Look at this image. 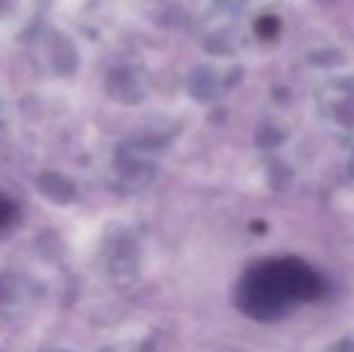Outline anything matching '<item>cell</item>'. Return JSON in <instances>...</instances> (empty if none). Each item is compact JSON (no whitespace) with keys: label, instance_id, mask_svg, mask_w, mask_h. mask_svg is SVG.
<instances>
[{"label":"cell","instance_id":"obj_2","mask_svg":"<svg viewBox=\"0 0 354 352\" xmlns=\"http://www.w3.org/2000/svg\"><path fill=\"white\" fill-rule=\"evenodd\" d=\"M256 29H258V34H261V37L272 39L277 32H280V22H277L275 17H263V19H258Z\"/></svg>","mask_w":354,"mask_h":352},{"label":"cell","instance_id":"obj_3","mask_svg":"<svg viewBox=\"0 0 354 352\" xmlns=\"http://www.w3.org/2000/svg\"><path fill=\"white\" fill-rule=\"evenodd\" d=\"M12 217H15V205L10 201H5V198H0V230H3Z\"/></svg>","mask_w":354,"mask_h":352},{"label":"cell","instance_id":"obj_1","mask_svg":"<svg viewBox=\"0 0 354 352\" xmlns=\"http://www.w3.org/2000/svg\"><path fill=\"white\" fill-rule=\"evenodd\" d=\"M321 275L299 259H272L251 268L239 282V306L253 319H277L299 302L321 297Z\"/></svg>","mask_w":354,"mask_h":352}]
</instances>
